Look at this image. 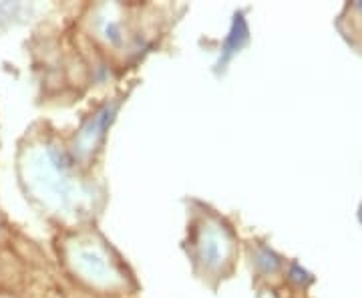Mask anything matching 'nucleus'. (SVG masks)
Instances as JSON below:
<instances>
[{
  "mask_svg": "<svg viewBox=\"0 0 362 298\" xmlns=\"http://www.w3.org/2000/svg\"><path fill=\"white\" fill-rule=\"evenodd\" d=\"M183 248L194 274L211 290L232 278L240 254L238 234L216 210L202 202H189Z\"/></svg>",
  "mask_w": 362,
  "mask_h": 298,
  "instance_id": "f257e3e1",
  "label": "nucleus"
},
{
  "mask_svg": "<svg viewBox=\"0 0 362 298\" xmlns=\"http://www.w3.org/2000/svg\"><path fill=\"white\" fill-rule=\"evenodd\" d=\"M69 270L81 285L105 294H121L137 288L133 274L127 270L125 260L99 232L77 230L63 248Z\"/></svg>",
  "mask_w": 362,
  "mask_h": 298,
  "instance_id": "f03ea898",
  "label": "nucleus"
},
{
  "mask_svg": "<svg viewBox=\"0 0 362 298\" xmlns=\"http://www.w3.org/2000/svg\"><path fill=\"white\" fill-rule=\"evenodd\" d=\"M121 103H123L121 97H115V99L103 103L95 113H90V115L85 119V123H83V125L78 127L77 133H75L69 151H71L73 159H75L85 171H87V168L90 166V161L95 159V156L103 149L107 131L113 125L117 113H119V109H121Z\"/></svg>",
  "mask_w": 362,
  "mask_h": 298,
  "instance_id": "7ed1b4c3",
  "label": "nucleus"
},
{
  "mask_svg": "<svg viewBox=\"0 0 362 298\" xmlns=\"http://www.w3.org/2000/svg\"><path fill=\"white\" fill-rule=\"evenodd\" d=\"M247 39H250V28H247L246 18H244V14L238 13L235 16H233L230 35L226 37L223 45H221L220 59H218V63H216V71H218V73L223 71L226 65L232 61L233 57L246 47Z\"/></svg>",
  "mask_w": 362,
  "mask_h": 298,
  "instance_id": "20e7f679",
  "label": "nucleus"
},
{
  "mask_svg": "<svg viewBox=\"0 0 362 298\" xmlns=\"http://www.w3.org/2000/svg\"><path fill=\"white\" fill-rule=\"evenodd\" d=\"M252 252V266L262 274H276L280 273V268L284 266V260L280 258L274 250L268 246H262V244H254L250 246Z\"/></svg>",
  "mask_w": 362,
  "mask_h": 298,
  "instance_id": "39448f33",
  "label": "nucleus"
},
{
  "mask_svg": "<svg viewBox=\"0 0 362 298\" xmlns=\"http://www.w3.org/2000/svg\"><path fill=\"white\" fill-rule=\"evenodd\" d=\"M288 278H290L292 282H296L298 286L310 285L312 280H314L310 274L306 273V270H302V268H300L298 264H292V266H290V273H288Z\"/></svg>",
  "mask_w": 362,
  "mask_h": 298,
  "instance_id": "423d86ee",
  "label": "nucleus"
},
{
  "mask_svg": "<svg viewBox=\"0 0 362 298\" xmlns=\"http://www.w3.org/2000/svg\"><path fill=\"white\" fill-rule=\"evenodd\" d=\"M258 298H278V297H276V294H274L272 290H262Z\"/></svg>",
  "mask_w": 362,
  "mask_h": 298,
  "instance_id": "0eeeda50",
  "label": "nucleus"
},
{
  "mask_svg": "<svg viewBox=\"0 0 362 298\" xmlns=\"http://www.w3.org/2000/svg\"><path fill=\"white\" fill-rule=\"evenodd\" d=\"M361 222H362V207H361Z\"/></svg>",
  "mask_w": 362,
  "mask_h": 298,
  "instance_id": "6e6552de",
  "label": "nucleus"
}]
</instances>
